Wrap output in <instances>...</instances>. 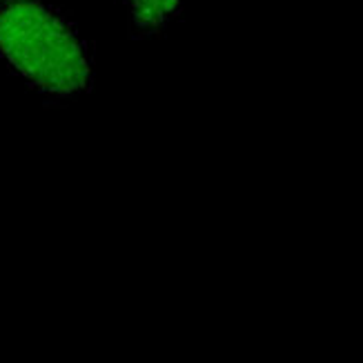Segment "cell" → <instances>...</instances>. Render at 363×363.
Wrapping results in <instances>:
<instances>
[{"mask_svg": "<svg viewBox=\"0 0 363 363\" xmlns=\"http://www.w3.org/2000/svg\"><path fill=\"white\" fill-rule=\"evenodd\" d=\"M0 58L47 96H76L91 83L83 38L43 0H5L0 5Z\"/></svg>", "mask_w": 363, "mask_h": 363, "instance_id": "cell-1", "label": "cell"}, {"mask_svg": "<svg viewBox=\"0 0 363 363\" xmlns=\"http://www.w3.org/2000/svg\"><path fill=\"white\" fill-rule=\"evenodd\" d=\"M183 0H123L130 29L136 36L159 34L179 13Z\"/></svg>", "mask_w": 363, "mask_h": 363, "instance_id": "cell-2", "label": "cell"}, {"mask_svg": "<svg viewBox=\"0 0 363 363\" xmlns=\"http://www.w3.org/2000/svg\"><path fill=\"white\" fill-rule=\"evenodd\" d=\"M3 3H5V0H0V5H3Z\"/></svg>", "mask_w": 363, "mask_h": 363, "instance_id": "cell-3", "label": "cell"}]
</instances>
